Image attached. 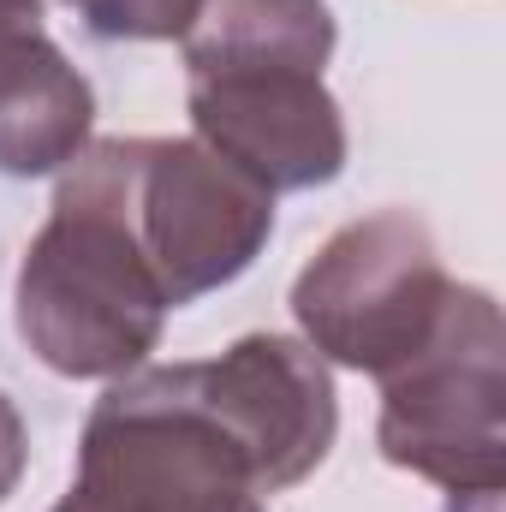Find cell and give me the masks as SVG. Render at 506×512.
Wrapping results in <instances>:
<instances>
[{"label": "cell", "mask_w": 506, "mask_h": 512, "mask_svg": "<svg viewBox=\"0 0 506 512\" xmlns=\"http://www.w3.org/2000/svg\"><path fill=\"white\" fill-rule=\"evenodd\" d=\"M167 292L126 233L108 191L72 167L60 179L48 227L18 268V334L24 346L78 382L137 370L167 322Z\"/></svg>", "instance_id": "6da1fadb"}, {"label": "cell", "mask_w": 506, "mask_h": 512, "mask_svg": "<svg viewBox=\"0 0 506 512\" xmlns=\"http://www.w3.org/2000/svg\"><path fill=\"white\" fill-rule=\"evenodd\" d=\"M78 167L120 209L173 310L239 280L274 233V191L197 137H108Z\"/></svg>", "instance_id": "7a4b0ae2"}, {"label": "cell", "mask_w": 506, "mask_h": 512, "mask_svg": "<svg viewBox=\"0 0 506 512\" xmlns=\"http://www.w3.org/2000/svg\"><path fill=\"white\" fill-rule=\"evenodd\" d=\"M501 358V304L477 286H453L435 334L381 376V453L447 495L495 501L506 483Z\"/></svg>", "instance_id": "3957f363"}, {"label": "cell", "mask_w": 506, "mask_h": 512, "mask_svg": "<svg viewBox=\"0 0 506 512\" xmlns=\"http://www.w3.org/2000/svg\"><path fill=\"white\" fill-rule=\"evenodd\" d=\"M54 512H262L245 453L167 370L120 382L84 429L78 483Z\"/></svg>", "instance_id": "277c9868"}, {"label": "cell", "mask_w": 506, "mask_h": 512, "mask_svg": "<svg viewBox=\"0 0 506 512\" xmlns=\"http://www.w3.org/2000/svg\"><path fill=\"white\" fill-rule=\"evenodd\" d=\"M453 280L417 215L381 209L340 227L292 286V316L346 370H399L441 322Z\"/></svg>", "instance_id": "5b68a950"}, {"label": "cell", "mask_w": 506, "mask_h": 512, "mask_svg": "<svg viewBox=\"0 0 506 512\" xmlns=\"http://www.w3.org/2000/svg\"><path fill=\"white\" fill-rule=\"evenodd\" d=\"M173 382L245 453L256 495L304 483L334 447V382L322 358L298 340L251 334L209 364H173Z\"/></svg>", "instance_id": "8992f818"}, {"label": "cell", "mask_w": 506, "mask_h": 512, "mask_svg": "<svg viewBox=\"0 0 506 512\" xmlns=\"http://www.w3.org/2000/svg\"><path fill=\"white\" fill-rule=\"evenodd\" d=\"M197 143L251 173L262 191H310L346 167V120L322 72L203 66L191 72Z\"/></svg>", "instance_id": "52a82bcc"}, {"label": "cell", "mask_w": 506, "mask_h": 512, "mask_svg": "<svg viewBox=\"0 0 506 512\" xmlns=\"http://www.w3.org/2000/svg\"><path fill=\"white\" fill-rule=\"evenodd\" d=\"M90 120V84L42 30L0 36V173L36 179L78 161Z\"/></svg>", "instance_id": "ba28073f"}, {"label": "cell", "mask_w": 506, "mask_h": 512, "mask_svg": "<svg viewBox=\"0 0 506 512\" xmlns=\"http://www.w3.org/2000/svg\"><path fill=\"white\" fill-rule=\"evenodd\" d=\"M185 66H304L322 72L334 54L328 0H203L197 24L179 36Z\"/></svg>", "instance_id": "9c48e42d"}, {"label": "cell", "mask_w": 506, "mask_h": 512, "mask_svg": "<svg viewBox=\"0 0 506 512\" xmlns=\"http://www.w3.org/2000/svg\"><path fill=\"white\" fill-rule=\"evenodd\" d=\"M96 36H137V42H161V36H185L203 12V0H66Z\"/></svg>", "instance_id": "30bf717a"}, {"label": "cell", "mask_w": 506, "mask_h": 512, "mask_svg": "<svg viewBox=\"0 0 506 512\" xmlns=\"http://www.w3.org/2000/svg\"><path fill=\"white\" fill-rule=\"evenodd\" d=\"M18 477H24V417L0 393V501L18 489Z\"/></svg>", "instance_id": "8fae6325"}, {"label": "cell", "mask_w": 506, "mask_h": 512, "mask_svg": "<svg viewBox=\"0 0 506 512\" xmlns=\"http://www.w3.org/2000/svg\"><path fill=\"white\" fill-rule=\"evenodd\" d=\"M36 18H42V0H0V36H24L36 30Z\"/></svg>", "instance_id": "7c38bea8"}]
</instances>
